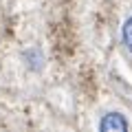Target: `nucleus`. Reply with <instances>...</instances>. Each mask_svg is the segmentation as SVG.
<instances>
[{"label":"nucleus","mask_w":132,"mask_h":132,"mask_svg":"<svg viewBox=\"0 0 132 132\" xmlns=\"http://www.w3.org/2000/svg\"><path fill=\"white\" fill-rule=\"evenodd\" d=\"M22 57L27 60V66L33 68V71H40L44 66V55L40 53V48H29V51L22 53Z\"/></svg>","instance_id":"obj_2"},{"label":"nucleus","mask_w":132,"mask_h":132,"mask_svg":"<svg viewBox=\"0 0 132 132\" xmlns=\"http://www.w3.org/2000/svg\"><path fill=\"white\" fill-rule=\"evenodd\" d=\"M128 128H130V123L121 112H108L99 121V130L101 132H126Z\"/></svg>","instance_id":"obj_1"},{"label":"nucleus","mask_w":132,"mask_h":132,"mask_svg":"<svg viewBox=\"0 0 132 132\" xmlns=\"http://www.w3.org/2000/svg\"><path fill=\"white\" fill-rule=\"evenodd\" d=\"M121 40H123V44H126V48L132 53V15L123 22V27H121Z\"/></svg>","instance_id":"obj_3"}]
</instances>
